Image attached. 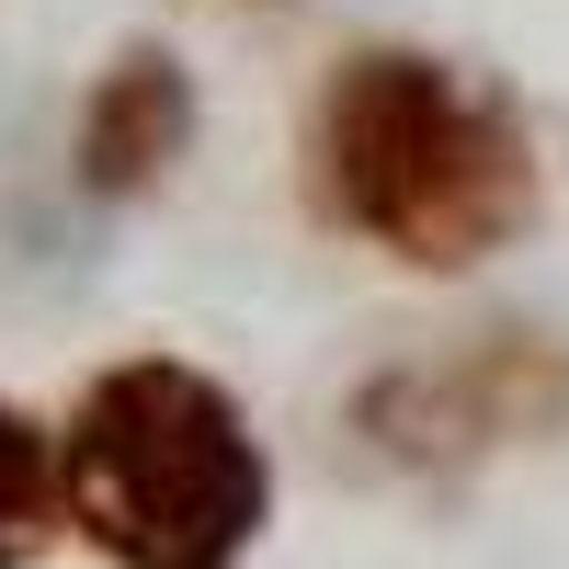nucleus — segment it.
<instances>
[{
	"mask_svg": "<svg viewBox=\"0 0 569 569\" xmlns=\"http://www.w3.org/2000/svg\"><path fill=\"white\" fill-rule=\"evenodd\" d=\"M308 194L410 273H479L536 217V137L479 69L353 46L308 103Z\"/></svg>",
	"mask_w": 569,
	"mask_h": 569,
	"instance_id": "f257e3e1",
	"label": "nucleus"
},
{
	"mask_svg": "<svg viewBox=\"0 0 569 569\" xmlns=\"http://www.w3.org/2000/svg\"><path fill=\"white\" fill-rule=\"evenodd\" d=\"M69 536L103 569H240L273 525L262 421L182 353L103 365L58 421Z\"/></svg>",
	"mask_w": 569,
	"mask_h": 569,
	"instance_id": "f03ea898",
	"label": "nucleus"
},
{
	"mask_svg": "<svg viewBox=\"0 0 569 569\" xmlns=\"http://www.w3.org/2000/svg\"><path fill=\"white\" fill-rule=\"evenodd\" d=\"M194 149V80L171 46H126V58L80 91V182L91 194H149V182Z\"/></svg>",
	"mask_w": 569,
	"mask_h": 569,
	"instance_id": "7ed1b4c3",
	"label": "nucleus"
},
{
	"mask_svg": "<svg viewBox=\"0 0 569 569\" xmlns=\"http://www.w3.org/2000/svg\"><path fill=\"white\" fill-rule=\"evenodd\" d=\"M69 536V467H58V421H34L23 399H0V569H34Z\"/></svg>",
	"mask_w": 569,
	"mask_h": 569,
	"instance_id": "20e7f679",
	"label": "nucleus"
}]
</instances>
